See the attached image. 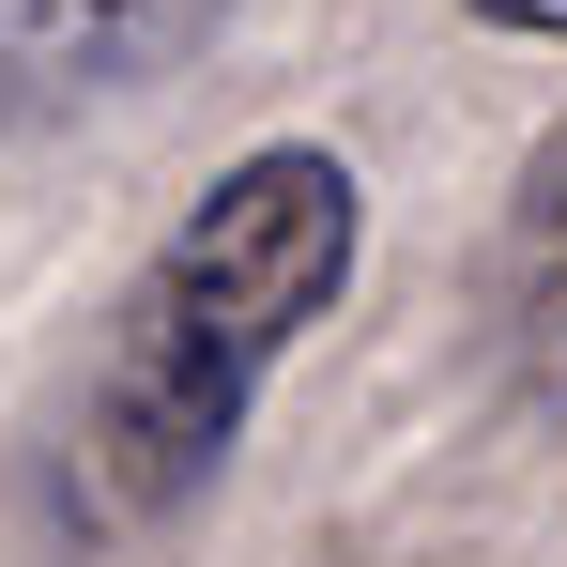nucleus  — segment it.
Returning a JSON list of instances; mask_svg holds the SVG:
<instances>
[{"label": "nucleus", "instance_id": "nucleus-3", "mask_svg": "<svg viewBox=\"0 0 567 567\" xmlns=\"http://www.w3.org/2000/svg\"><path fill=\"white\" fill-rule=\"evenodd\" d=\"M537 307H553V338H567V185H553V215H537Z\"/></svg>", "mask_w": 567, "mask_h": 567}, {"label": "nucleus", "instance_id": "nucleus-1", "mask_svg": "<svg viewBox=\"0 0 567 567\" xmlns=\"http://www.w3.org/2000/svg\"><path fill=\"white\" fill-rule=\"evenodd\" d=\"M353 246H369V185L322 138H261L185 199V230L107 307L93 399H78V461H93L107 522H154V506L215 491L261 383L291 369V338L353 291Z\"/></svg>", "mask_w": 567, "mask_h": 567}, {"label": "nucleus", "instance_id": "nucleus-2", "mask_svg": "<svg viewBox=\"0 0 567 567\" xmlns=\"http://www.w3.org/2000/svg\"><path fill=\"white\" fill-rule=\"evenodd\" d=\"M215 0H0V93H107Z\"/></svg>", "mask_w": 567, "mask_h": 567}, {"label": "nucleus", "instance_id": "nucleus-4", "mask_svg": "<svg viewBox=\"0 0 567 567\" xmlns=\"http://www.w3.org/2000/svg\"><path fill=\"white\" fill-rule=\"evenodd\" d=\"M491 31H522V47H567V0H475Z\"/></svg>", "mask_w": 567, "mask_h": 567}]
</instances>
